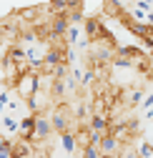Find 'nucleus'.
Returning <instances> with one entry per match:
<instances>
[{
  "instance_id": "1",
  "label": "nucleus",
  "mask_w": 153,
  "mask_h": 158,
  "mask_svg": "<svg viewBox=\"0 0 153 158\" xmlns=\"http://www.w3.org/2000/svg\"><path fill=\"white\" fill-rule=\"evenodd\" d=\"M73 121H75V113H73V108H70V103H55V108L50 110V126H53V133H58V135H63V133H68V131H73Z\"/></svg>"
},
{
  "instance_id": "2",
  "label": "nucleus",
  "mask_w": 153,
  "mask_h": 158,
  "mask_svg": "<svg viewBox=\"0 0 153 158\" xmlns=\"http://www.w3.org/2000/svg\"><path fill=\"white\" fill-rule=\"evenodd\" d=\"M35 90H38V73H25V75H20V78L15 81V85H13L15 98H20L23 103L30 101V98L35 95Z\"/></svg>"
},
{
  "instance_id": "3",
  "label": "nucleus",
  "mask_w": 153,
  "mask_h": 158,
  "mask_svg": "<svg viewBox=\"0 0 153 158\" xmlns=\"http://www.w3.org/2000/svg\"><path fill=\"white\" fill-rule=\"evenodd\" d=\"M50 103H53L50 90H40V88H38L35 95L25 103V108H28V113H33V115H40V113H50Z\"/></svg>"
},
{
  "instance_id": "4",
  "label": "nucleus",
  "mask_w": 153,
  "mask_h": 158,
  "mask_svg": "<svg viewBox=\"0 0 153 158\" xmlns=\"http://www.w3.org/2000/svg\"><path fill=\"white\" fill-rule=\"evenodd\" d=\"M83 30H85V40L88 43H95V40H103V38H108V28L101 23V18H85L83 23Z\"/></svg>"
},
{
  "instance_id": "5",
  "label": "nucleus",
  "mask_w": 153,
  "mask_h": 158,
  "mask_svg": "<svg viewBox=\"0 0 153 158\" xmlns=\"http://www.w3.org/2000/svg\"><path fill=\"white\" fill-rule=\"evenodd\" d=\"M33 128H35V115H33V113L20 115V121H18V138H20V141H28V143H30Z\"/></svg>"
},
{
  "instance_id": "6",
  "label": "nucleus",
  "mask_w": 153,
  "mask_h": 158,
  "mask_svg": "<svg viewBox=\"0 0 153 158\" xmlns=\"http://www.w3.org/2000/svg\"><path fill=\"white\" fill-rule=\"evenodd\" d=\"M18 121H20V118L3 115V118H0V126H3V131H8V133H18Z\"/></svg>"
},
{
  "instance_id": "7",
  "label": "nucleus",
  "mask_w": 153,
  "mask_h": 158,
  "mask_svg": "<svg viewBox=\"0 0 153 158\" xmlns=\"http://www.w3.org/2000/svg\"><path fill=\"white\" fill-rule=\"evenodd\" d=\"M60 143H63L65 153H75V138H73V131H68V133L60 135Z\"/></svg>"
},
{
  "instance_id": "8",
  "label": "nucleus",
  "mask_w": 153,
  "mask_h": 158,
  "mask_svg": "<svg viewBox=\"0 0 153 158\" xmlns=\"http://www.w3.org/2000/svg\"><path fill=\"white\" fill-rule=\"evenodd\" d=\"M138 103H143V93L141 90H130V93H126V106H138Z\"/></svg>"
},
{
  "instance_id": "9",
  "label": "nucleus",
  "mask_w": 153,
  "mask_h": 158,
  "mask_svg": "<svg viewBox=\"0 0 153 158\" xmlns=\"http://www.w3.org/2000/svg\"><path fill=\"white\" fill-rule=\"evenodd\" d=\"M136 153H138V158H153V146H151L148 141H143V143L138 146Z\"/></svg>"
},
{
  "instance_id": "10",
  "label": "nucleus",
  "mask_w": 153,
  "mask_h": 158,
  "mask_svg": "<svg viewBox=\"0 0 153 158\" xmlns=\"http://www.w3.org/2000/svg\"><path fill=\"white\" fill-rule=\"evenodd\" d=\"M0 158H13V141H8L5 146H0Z\"/></svg>"
},
{
  "instance_id": "11",
  "label": "nucleus",
  "mask_w": 153,
  "mask_h": 158,
  "mask_svg": "<svg viewBox=\"0 0 153 158\" xmlns=\"http://www.w3.org/2000/svg\"><path fill=\"white\" fill-rule=\"evenodd\" d=\"M10 98H13V95H10L8 90H0V106H8V101H10Z\"/></svg>"
},
{
  "instance_id": "12",
  "label": "nucleus",
  "mask_w": 153,
  "mask_h": 158,
  "mask_svg": "<svg viewBox=\"0 0 153 158\" xmlns=\"http://www.w3.org/2000/svg\"><path fill=\"white\" fill-rule=\"evenodd\" d=\"M143 108H146V110H151V108H153V93L143 98Z\"/></svg>"
},
{
  "instance_id": "13",
  "label": "nucleus",
  "mask_w": 153,
  "mask_h": 158,
  "mask_svg": "<svg viewBox=\"0 0 153 158\" xmlns=\"http://www.w3.org/2000/svg\"><path fill=\"white\" fill-rule=\"evenodd\" d=\"M148 60H151V70H153V50H151V55H148Z\"/></svg>"
},
{
  "instance_id": "14",
  "label": "nucleus",
  "mask_w": 153,
  "mask_h": 158,
  "mask_svg": "<svg viewBox=\"0 0 153 158\" xmlns=\"http://www.w3.org/2000/svg\"><path fill=\"white\" fill-rule=\"evenodd\" d=\"M33 156H35V153H33ZM33 156H15V158H33Z\"/></svg>"
},
{
  "instance_id": "15",
  "label": "nucleus",
  "mask_w": 153,
  "mask_h": 158,
  "mask_svg": "<svg viewBox=\"0 0 153 158\" xmlns=\"http://www.w3.org/2000/svg\"><path fill=\"white\" fill-rule=\"evenodd\" d=\"M3 110H5V106H0V115H3Z\"/></svg>"
}]
</instances>
